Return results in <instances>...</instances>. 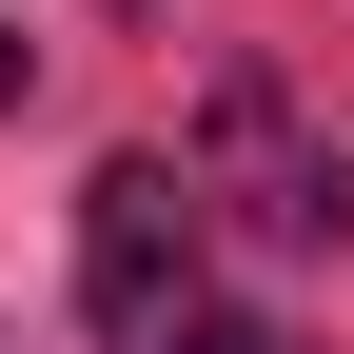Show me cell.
I'll use <instances>...</instances> for the list:
<instances>
[{
    "label": "cell",
    "instance_id": "1",
    "mask_svg": "<svg viewBox=\"0 0 354 354\" xmlns=\"http://www.w3.org/2000/svg\"><path fill=\"white\" fill-rule=\"evenodd\" d=\"M79 315H99L118 354H276L197 276V177L177 158H99V197H79Z\"/></svg>",
    "mask_w": 354,
    "mask_h": 354
},
{
    "label": "cell",
    "instance_id": "2",
    "mask_svg": "<svg viewBox=\"0 0 354 354\" xmlns=\"http://www.w3.org/2000/svg\"><path fill=\"white\" fill-rule=\"evenodd\" d=\"M197 197H236V236H276V256H335V236H354V158L295 138V99H276V79H216Z\"/></svg>",
    "mask_w": 354,
    "mask_h": 354
},
{
    "label": "cell",
    "instance_id": "3",
    "mask_svg": "<svg viewBox=\"0 0 354 354\" xmlns=\"http://www.w3.org/2000/svg\"><path fill=\"white\" fill-rule=\"evenodd\" d=\"M0 99H20V39H0Z\"/></svg>",
    "mask_w": 354,
    "mask_h": 354
}]
</instances>
